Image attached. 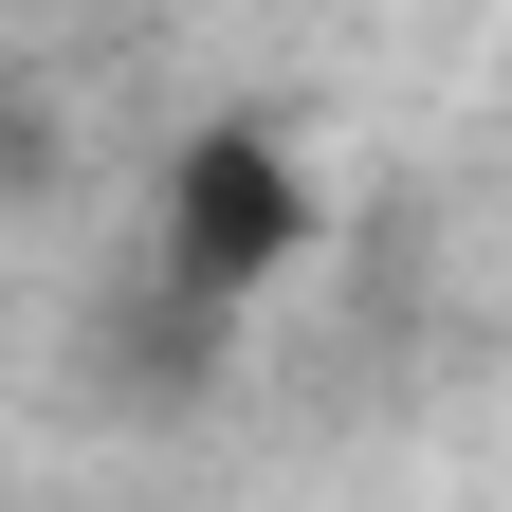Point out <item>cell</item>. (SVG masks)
Listing matches in <instances>:
<instances>
[{
    "instance_id": "cell-1",
    "label": "cell",
    "mask_w": 512,
    "mask_h": 512,
    "mask_svg": "<svg viewBox=\"0 0 512 512\" xmlns=\"http://www.w3.org/2000/svg\"><path fill=\"white\" fill-rule=\"evenodd\" d=\"M275 256H293V165H275V128H202V147H183V202H165V311L220 330Z\"/></svg>"
}]
</instances>
